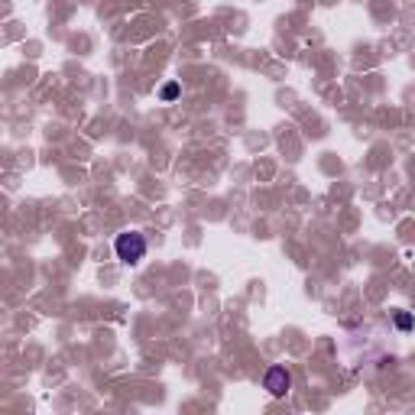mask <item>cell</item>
Wrapping results in <instances>:
<instances>
[{"label":"cell","instance_id":"6da1fadb","mask_svg":"<svg viewBox=\"0 0 415 415\" xmlns=\"http://www.w3.org/2000/svg\"><path fill=\"white\" fill-rule=\"evenodd\" d=\"M114 254H117V260H123L127 266L140 263L143 256H146V237L136 233V231L117 233V240H114Z\"/></svg>","mask_w":415,"mask_h":415},{"label":"cell","instance_id":"7a4b0ae2","mask_svg":"<svg viewBox=\"0 0 415 415\" xmlns=\"http://www.w3.org/2000/svg\"><path fill=\"white\" fill-rule=\"evenodd\" d=\"M263 383H266V389H270V396H276V399H279V396L289 393V386H292V373H289L285 367H270V370H266Z\"/></svg>","mask_w":415,"mask_h":415},{"label":"cell","instance_id":"3957f363","mask_svg":"<svg viewBox=\"0 0 415 415\" xmlns=\"http://www.w3.org/2000/svg\"><path fill=\"white\" fill-rule=\"evenodd\" d=\"M159 94H162V101H175V98H179V85H175V81H169V85H166Z\"/></svg>","mask_w":415,"mask_h":415},{"label":"cell","instance_id":"277c9868","mask_svg":"<svg viewBox=\"0 0 415 415\" xmlns=\"http://www.w3.org/2000/svg\"><path fill=\"white\" fill-rule=\"evenodd\" d=\"M396 328H399V331H409V328H412V318L405 312H396Z\"/></svg>","mask_w":415,"mask_h":415}]
</instances>
